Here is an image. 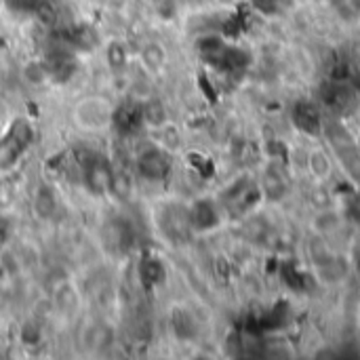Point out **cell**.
<instances>
[{"mask_svg":"<svg viewBox=\"0 0 360 360\" xmlns=\"http://www.w3.org/2000/svg\"><path fill=\"white\" fill-rule=\"evenodd\" d=\"M13 129L15 131H11V135L0 143V169L11 167L19 158V154L32 143L34 137L27 122H15Z\"/></svg>","mask_w":360,"mask_h":360,"instance_id":"obj_1","label":"cell"},{"mask_svg":"<svg viewBox=\"0 0 360 360\" xmlns=\"http://www.w3.org/2000/svg\"><path fill=\"white\" fill-rule=\"evenodd\" d=\"M169 158L160 148H143L137 156V171L150 181H160L169 175Z\"/></svg>","mask_w":360,"mask_h":360,"instance_id":"obj_2","label":"cell"},{"mask_svg":"<svg viewBox=\"0 0 360 360\" xmlns=\"http://www.w3.org/2000/svg\"><path fill=\"white\" fill-rule=\"evenodd\" d=\"M291 120H293L295 129L306 135H321L325 131V118H323L321 110L310 101H300L293 108Z\"/></svg>","mask_w":360,"mask_h":360,"instance_id":"obj_3","label":"cell"},{"mask_svg":"<svg viewBox=\"0 0 360 360\" xmlns=\"http://www.w3.org/2000/svg\"><path fill=\"white\" fill-rule=\"evenodd\" d=\"M188 221H190L192 230L209 232L219 226V211L211 200H198L188 211Z\"/></svg>","mask_w":360,"mask_h":360,"instance_id":"obj_4","label":"cell"},{"mask_svg":"<svg viewBox=\"0 0 360 360\" xmlns=\"http://www.w3.org/2000/svg\"><path fill=\"white\" fill-rule=\"evenodd\" d=\"M112 179H114V171L99 158L91 160L84 167V184L95 194H105L108 190H112Z\"/></svg>","mask_w":360,"mask_h":360,"instance_id":"obj_5","label":"cell"},{"mask_svg":"<svg viewBox=\"0 0 360 360\" xmlns=\"http://www.w3.org/2000/svg\"><path fill=\"white\" fill-rule=\"evenodd\" d=\"M76 114H78V120L84 127H103L110 120V110L99 99H86L84 103L78 105Z\"/></svg>","mask_w":360,"mask_h":360,"instance_id":"obj_6","label":"cell"},{"mask_svg":"<svg viewBox=\"0 0 360 360\" xmlns=\"http://www.w3.org/2000/svg\"><path fill=\"white\" fill-rule=\"evenodd\" d=\"M196 53L207 61V63H215V59L221 55V51L228 46L226 38L221 34H215V32H207V34H200L196 38Z\"/></svg>","mask_w":360,"mask_h":360,"instance_id":"obj_7","label":"cell"},{"mask_svg":"<svg viewBox=\"0 0 360 360\" xmlns=\"http://www.w3.org/2000/svg\"><path fill=\"white\" fill-rule=\"evenodd\" d=\"M306 167H308V171H310L312 177H316V179H327V177H331L333 160H331V156H329L325 150L314 148V150H310L308 156H306Z\"/></svg>","mask_w":360,"mask_h":360,"instance_id":"obj_8","label":"cell"},{"mask_svg":"<svg viewBox=\"0 0 360 360\" xmlns=\"http://www.w3.org/2000/svg\"><path fill=\"white\" fill-rule=\"evenodd\" d=\"M55 207H57V202H55L53 190L46 188V186H40V188L36 190V194H34V200H32V209H34L36 217H40V219H51V217L55 215Z\"/></svg>","mask_w":360,"mask_h":360,"instance_id":"obj_9","label":"cell"},{"mask_svg":"<svg viewBox=\"0 0 360 360\" xmlns=\"http://www.w3.org/2000/svg\"><path fill=\"white\" fill-rule=\"evenodd\" d=\"M21 76H23V80H25L27 84H32V86H40V84H44V82L51 78L46 63H40V61H27V63L21 68Z\"/></svg>","mask_w":360,"mask_h":360,"instance_id":"obj_10","label":"cell"},{"mask_svg":"<svg viewBox=\"0 0 360 360\" xmlns=\"http://www.w3.org/2000/svg\"><path fill=\"white\" fill-rule=\"evenodd\" d=\"M141 118L152 127H165L167 124V110H165L162 101L148 99L146 105L141 108Z\"/></svg>","mask_w":360,"mask_h":360,"instance_id":"obj_11","label":"cell"},{"mask_svg":"<svg viewBox=\"0 0 360 360\" xmlns=\"http://www.w3.org/2000/svg\"><path fill=\"white\" fill-rule=\"evenodd\" d=\"M141 59H143V63H146L148 68L158 70V68H162V65H165L167 53H165L162 44H158V42H150V44H146V46H143V51H141Z\"/></svg>","mask_w":360,"mask_h":360,"instance_id":"obj_12","label":"cell"},{"mask_svg":"<svg viewBox=\"0 0 360 360\" xmlns=\"http://www.w3.org/2000/svg\"><path fill=\"white\" fill-rule=\"evenodd\" d=\"M141 278L146 285H158L165 281V268L158 259L150 257L141 264Z\"/></svg>","mask_w":360,"mask_h":360,"instance_id":"obj_13","label":"cell"},{"mask_svg":"<svg viewBox=\"0 0 360 360\" xmlns=\"http://www.w3.org/2000/svg\"><path fill=\"white\" fill-rule=\"evenodd\" d=\"M72 44L82 49V51H93L99 46V36L91 27H78L72 36Z\"/></svg>","mask_w":360,"mask_h":360,"instance_id":"obj_14","label":"cell"},{"mask_svg":"<svg viewBox=\"0 0 360 360\" xmlns=\"http://www.w3.org/2000/svg\"><path fill=\"white\" fill-rule=\"evenodd\" d=\"M32 13H36L38 21L44 23V25H53V23L57 21V15H59L53 0H38L36 8H34Z\"/></svg>","mask_w":360,"mask_h":360,"instance_id":"obj_15","label":"cell"},{"mask_svg":"<svg viewBox=\"0 0 360 360\" xmlns=\"http://www.w3.org/2000/svg\"><path fill=\"white\" fill-rule=\"evenodd\" d=\"M342 200H346V202H344L346 217H348L350 221H354V224H359L360 226V190L359 188L350 190Z\"/></svg>","mask_w":360,"mask_h":360,"instance_id":"obj_16","label":"cell"},{"mask_svg":"<svg viewBox=\"0 0 360 360\" xmlns=\"http://www.w3.org/2000/svg\"><path fill=\"white\" fill-rule=\"evenodd\" d=\"M105 57L112 70H122L127 65V49L120 42H112L105 51Z\"/></svg>","mask_w":360,"mask_h":360,"instance_id":"obj_17","label":"cell"},{"mask_svg":"<svg viewBox=\"0 0 360 360\" xmlns=\"http://www.w3.org/2000/svg\"><path fill=\"white\" fill-rule=\"evenodd\" d=\"M173 327H175V333H177L179 338H192V335H194V331H196V327H194L192 319H190L186 312L175 314V319H173Z\"/></svg>","mask_w":360,"mask_h":360,"instance_id":"obj_18","label":"cell"},{"mask_svg":"<svg viewBox=\"0 0 360 360\" xmlns=\"http://www.w3.org/2000/svg\"><path fill=\"white\" fill-rule=\"evenodd\" d=\"M112 190L118 198H129L131 196V179L124 175V173H114V179H112Z\"/></svg>","mask_w":360,"mask_h":360,"instance_id":"obj_19","label":"cell"},{"mask_svg":"<svg viewBox=\"0 0 360 360\" xmlns=\"http://www.w3.org/2000/svg\"><path fill=\"white\" fill-rule=\"evenodd\" d=\"M152 6L162 19H173L177 15V0H152Z\"/></svg>","mask_w":360,"mask_h":360,"instance_id":"obj_20","label":"cell"},{"mask_svg":"<svg viewBox=\"0 0 360 360\" xmlns=\"http://www.w3.org/2000/svg\"><path fill=\"white\" fill-rule=\"evenodd\" d=\"M249 2H251L253 11L264 15V17H272L281 8V0H249Z\"/></svg>","mask_w":360,"mask_h":360,"instance_id":"obj_21","label":"cell"},{"mask_svg":"<svg viewBox=\"0 0 360 360\" xmlns=\"http://www.w3.org/2000/svg\"><path fill=\"white\" fill-rule=\"evenodd\" d=\"M21 342L27 344V346H36L40 342V329L34 323L23 325V329H21Z\"/></svg>","mask_w":360,"mask_h":360,"instance_id":"obj_22","label":"cell"},{"mask_svg":"<svg viewBox=\"0 0 360 360\" xmlns=\"http://www.w3.org/2000/svg\"><path fill=\"white\" fill-rule=\"evenodd\" d=\"M6 4L13 11H34L38 0H6Z\"/></svg>","mask_w":360,"mask_h":360,"instance_id":"obj_23","label":"cell"},{"mask_svg":"<svg viewBox=\"0 0 360 360\" xmlns=\"http://www.w3.org/2000/svg\"><path fill=\"white\" fill-rule=\"evenodd\" d=\"M344 4L350 8V13L354 15H360V0H344Z\"/></svg>","mask_w":360,"mask_h":360,"instance_id":"obj_24","label":"cell"},{"mask_svg":"<svg viewBox=\"0 0 360 360\" xmlns=\"http://www.w3.org/2000/svg\"><path fill=\"white\" fill-rule=\"evenodd\" d=\"M354 186L360 190V165H359V169H356V181H354Z\"/></svg>","mask_w":360,"mask_h":360,"instance_id":"obj_25","label":"cell"},{"mask_svg":"<svg viewBox=\"0 0 360 360\" xmlns=\"http://www.w3.org/2000/svg\"><path fill=\"white\" fill-rule=\"evenodd\" d=\"M221 2H228V4H234V2H238V0H221Z\"/></svg>","mask_w":360,"mask_h":360,"instance_id":"obj_26","label":"cell"},{"mask_svg":"<svg viewBox=\"0 0 360 360\" xmlns=\"http://www.w3.org/2000/svg\"><path fill=\"white\" fill-rule=\"evenodd\" d=\"M359 148H360V137H359Z\"/></svg>","mask_w":360,"mask_h":360,"instance_id":"obj_27","label":"cell"}]
</instances>
